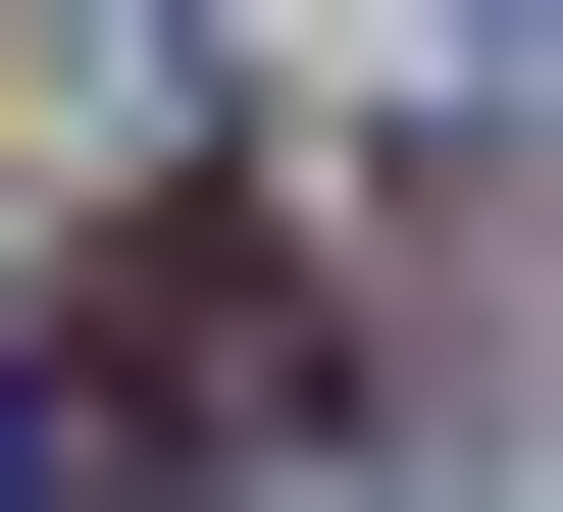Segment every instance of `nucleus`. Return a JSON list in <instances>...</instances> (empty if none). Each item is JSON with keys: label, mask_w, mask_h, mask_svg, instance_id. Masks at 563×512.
<instances>
[{"label": "nucleus", "mask_w": 563, "mask_h": 512, "mask_svg": "<svg viewBox=\"0 0 563 512\" xmlns=\"http://www.w3.org/2000/svg\"><path fill=\"white\" fill-rule=\"evenodd\" d=\"M308 410V205H154V257H52V461H256Z\"/></svg>", "instance_id": "1"}]
</instances>
